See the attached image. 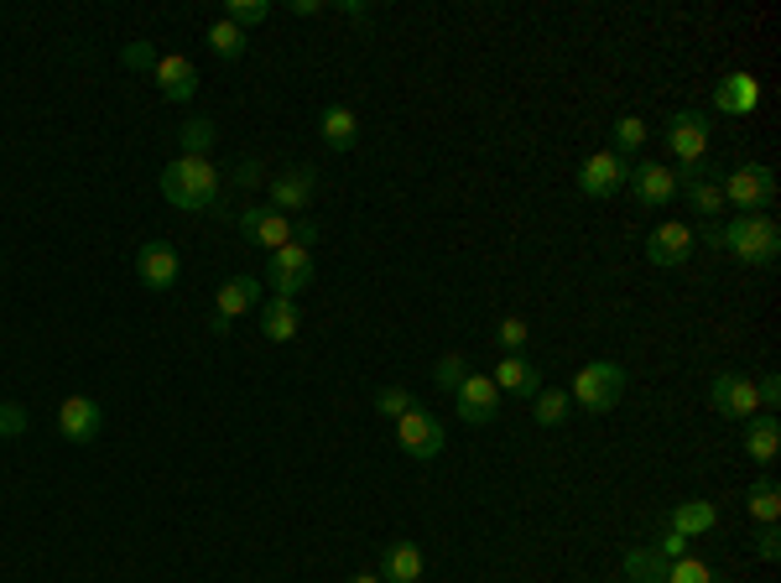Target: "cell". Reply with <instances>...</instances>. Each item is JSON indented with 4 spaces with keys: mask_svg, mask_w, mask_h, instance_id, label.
Here are the masks:
<instances>
[{
    "mask_svg": "<svg viewBox=\"0 0 781 583\" xmlns=\"http://www.w3.org/2000/svg\"><path fill=\"white\" fill-rule=\"evenodd\" d=\"M641 141H646V121H641V115H620V121H615V146H610V152L630 156Z\"/></svg>",
    "mask_w": 781,
    "mask_h": 583,
    "instance_id": "cell-35",
    "label": "cell"
},
{
    "mask_svg": "<svg viewBox=\"0 0 781 583\" xmlns=\"http://www.w3.org/2000/svg\"><path fill=\"white\" fill-rule=\"evenodd\" d=\"M266 282H272V297H292V303H297V292L313 282V250H303V245H282V250H272V260H266Z\"/></svg>",
    "mask_w": 781,
    "mask_h": 583,
    "instance_id": "cell-8",
    "label": "cell"
},
{
    "mask_svg": "<svg viewBox=\"0 0 781 583\" xmlns=\"http://www.w3.org/2000/svg\"><path fill=\"white\" fill-rule=\"evenodd\" d=\"M755 548H761V558H765V563H777V558H781V526H765Z\"/></svg>",
    "mask_w": 781,
    "mask_h": 583,
    "instance_id": "cell-42",
    "label": "cell"
},
{
    "mask_svg": "<svg viewBox=\"0 0 781 583\" xmlns=\"http://www.w3.org/2000/svg\"><path fill=\"white\" fill-rule=\"evenodd\" d=\"M396 443H402V453H412V459H438L443 443H448V432H443V422L433 412L412 407V412L396 417Z\"/></svg>",
    "mask_w": 781,
    "mask_h": 583,
    "instance_id": "cell-6",
    "label": "cell"
},
{
    "mask_svg": "<svg viewBox=\"0 0 781 583\" xmlns=\"http://www.w3.org/2000/svg\"><path fill=\"white\" fill-rule=\"evenodd\" d=\"M626 579L630 583H667V558L657 548H630L626 552Z\"/></svg>",
    "mask_w": 781,
    "mask_h": 583,
    "instance_id": "cell-27",
    "label": "cell"
},
{
    "mask_svg": "<svg viewBox=\"0 0 781 583\" xmlns=\"http://www.w3.org/2000/svg\"><path fill=\"white\" fill-rule=\"evenodd\" d=\"M495 344H500L506 355H521V349L531 344V324L521 318V313H506V318L495 324Z\"/></svg>",
    "mask_w": 781,
    "mask_h": 583,
    "instance_id": "cell-30",
    "label": "cell"
},
{
    "mask_svg": "<svg viewBox=\"0 0 781 583\" xmlns=\"http://www.w3.org/2000/svg\"><path fill=\"white\" fill-rule=\"evenodd\" d=\"M349 583H386V579H375V573H355Z\"/></svg>",
    "mask_w": 781,
    "mask_h": 583,
    "instance_id": "cell-44",
    "label": "cell"
},
{
    "mask_svg": "<svg viewBox=\"0 0 781 583\" xmlns=\"http://www.w3.org/2000/svg\"><path fill=\"white\" fill-rule=\"evenodd\" d=\"M713 526H719V505L713 500H678L672 511H667V532H678V536H709Z\"/></svg>",
    "mask_w": 781,
    "mask_h": 583,
    "instance_id": "cell-21",
    "label": "cell"
},
{
    "mask_svg": "<svg viewBox=\"0 0 781 583\" xmlns=\"http://www.w3.org/2000/svg\"><path fill=\"white\" fill-rule=\"evenodd\" d=\"M746 453L750 463H761V469H771L781 453V422L777 417H750L746 422Z\"/></svg>",
    "mask_w": 781,
    "mask_h": 583,
    "instance_id": "cell-22",
    "label": "cell"
},
{
    "mask_svg": "<svg viewBox=\"0 0 781 583\" xmlns=\"http://www.w3.org/2000/svg\"><path fill=\"white\" fill-rule=\"evenodd\" d=\"M255 297H261V282H255V276H230V282L214 292V334H224L240 313H251Z\"/></svg>",
    "mask_w": 781,
    "mask_h": 583,
    "instance_id": "cell-17",
    "label": "cell"
},
{
    "mask_svg": "<svg viewBox=\"0 0 781 583\" xmlns=\"http://www.w3.org/2000/svg\"><path fill=\"white\" fill-rule=\"evenodd\" d=\"M266 17H272V0H230V6H224V21H235L240 32L261 27Z\"/></svg>",
    "mask_w": 781,
    "mask_h": 583,
    "instance_id": "cell-32",
    "label": "cell"
},
{
    "mask_svg": "<svg viewBox=\"0 0 781 583\" xmlns=\"http://www.w3.org/2000/svg\"><path fill=\"white\" fill-rule=\"evenodd\" d=\"M719 245L730 250L734 260L746 266H771L781 256V224L771 214H734L724 229H719Z\"/></svg>",
    "mask_w": 781,
    "mask_h": 583,
    "instance_id": "cell-2",
    "label": "cell"
},
{
    "mask_svg": "<svg viewBox=\"0 0 781 583\" xmlns=\"http://www.w3.org/2000/svg\"><path fill=\"white\" fill-rule=\"evenodd\" d=\"M709 401H713V412H719V417H734V422H750V417H761V391H755V380H750V376H734V370L713 376Z\"/></svg>",
    "mask_w": 781,
    "mask_h": 583,
    "instance_id": "cell-7",
    "label": "cell"
},
{
    "mask_svg": "<svg viewBox=\"0 0 781 583\" xmlns=\"http://www.w3.org/2000/svg\"><path fill=\"white\" fill-rule=\"evenodd\" d=\"M755 104H761V79L755 73L734 69L713 84V110L719 115H755Z\"/></svg>",
    "mask_w": 781,
    "mask_h": 583,
    "instance_id": "cell-14",
    "label": "cell"
},
{
    "mask_svg": "<svg viewBox=\"0 0 781 583\" xmlns=\"http://www.w3.org/2000/svg\"><path fill=\"white\" fill-rule=\"evenodd\" d=\"M292 245H303V250H307V245H318V224H313V219H292Z\"/></svg>",
    "mask_w": 781,
    "mask_h": 583,
    "instance_id": "cell-43",
    "label": "cell"
},
{
    "mask_svg": "<svg viewBox=\"0 0 781 583\" xmlns=\"http://www.w3.org/2000/svg\"><path fill=\"white\" fill-rule=\"evenodd\" d=\"M423 567H427V558H423L417 542H390V548H386V573H381V579H386V583H417V579H423Z\"/></svg>",
    "mask_w": 781,
    "mask_h": 583,
    "instance_id": "cell-25",
    "label": "cell"
},
{
    "mask_svg": "<svg viewBox=\"0 0 781 583\" xmlns=\"http://www.w3.org/2000/svg\"><path fill=\"white\" fill-rule=\"evenodd\" d=\"M240 235L261 250H282L292 245V214H276V208H245L240 214Z\"/></svg>",
    "mask_w": 781,
    "mask_h": 583,
    "instance_id": "cell-15",
    "label": "cell"
},
{
    "mask_svg": "<svg viewBox=\"0 0 781 583\" xmlns=\"http://www.w3.org/2000/svg\"><path fill=\"white\" fill-rule=\"evenodd\" d=\"M125 63H131V69H156V52L146 48V42H131V48H125Z\"/></svg>",
    "mask_w": 781,
    "mask_h": 583,
    "instance_id": "cell-41",
    "label": "cell"
},
{
    "mask_svg": "<svg viewBox=\"0 0 781 583\" xmlns=\"http://www.w3.org/2000/svg\"><path fill=\"white\" fill-rule=\"evenodd\" d=\"M209 48L220 52L224 63H235V58H245V48H251V32H240L235 21H214V27H209Z\"/></svg>",
    "mask_w": 781,
    "mask_h": 583,
    "instance_id": "cell-28",
    "label": "cell"
},
{
    "mask_svg": "<svg viewBox=\"0 0 781 583\" xmlns=\"http://www.w3.org/2000/svg\"><path fill=\"white\" fill-rule=\"evenodd\" d=\"M667 152L678 156L682 167H703V156H709V115L678 110V115L667 121Z\"/></svg>",
    "mask_w": 781,
    "mask_h": 583,
    "instance_id": "cell-5",
    "label": "cell"
},
{
    "mask_svg": "<svg viewBox=\"0 0 781 583\" xmlns=\"http://www.w3.org/2000/svg\"><path fill=\"white\" fill-rule=\"evenodd\" d=\"M667 583H724V573L703 558H678V563H667Z\"/></svg>",
    "mask_w": 781,
    "mask_h": 583,
    "instance_id": "cell-31",
    "label": "cell"
},
{
    "mask_svg": "<svg viewBox=\"0 0 781 583\" xmlns=\"http://www.w3.org/2000/svg\"><path fill=\"white\" fill-rule=\"evenodd\" d=\"M230 177H235V188H261V183H266V172H261V162H255V156H240Z\"/></svg>",
    "mask_w": 781,
    "mask_h": 583,
    "instance_id": "cell-38",
    "label": "cell"
},
{
    "mask_svg": "<svg viewBox=\"0 0 781 583\" xmlns=\"http://www.w3.org/2000/svg\"><path fill=\"white\" fill-rule=\"evenodd\" d=\"M297 328H303L297 303H292V297H266V308H261V334H266L272 344H292L297 339Z\"/></svg>",
    "mask_w": 781,
    "mask_h": 583,
    "instance_id": "cell-23",
    "label": "cell"
},
{
    "mask_svg": "<svg viewBox=\"0 0 781 583\" xmlns=\"http://www.w3.org/2000/svg\"><path fill=\"white\" fill-rule=\"evenodd\" d=\"M156 188L168 193V204L183 208V214H209L220 204V167L209 156H178V162L162 167Z\"/></svg>",
    "mask_w": 781,
    "mask_h": 583,
    "instance_id": "cell-1",
    "label": "cell"
},
{
    "mask_svg": "<svg viewBox=\"0 0 781 583\" xmlns=\"http://www.w3.org/2000/svg\"><path fill=\"white\" fill-rule=\"evenodd\" d=\"M626 396V365L615 360H589L568 386V401H578L584 412H615Z\"/></svg>",
    "mask_w": 781,
    "mask_h": 583,
    "instance_id": "cell-3",
    "label": "cell"
},
{
    "mask_svg": "<svg viewBox=\"0 0 781 583\" xmlns=\"http://www.w3.org/2000/svg\"><path fill=\"white\" fill-rule=\"evenodd\" d=\"M214 121H187L183 131H178V141H183V156H209V146H214Z\"/></svg>",
    "mask_w": 781,
    "mask_h": 583,
    "instance_id": "cell-33",
    "label": "cell"
},
{
    "mask_svg": "<svg viewBox=\"0 0 781 583\" xmlns=\"http://www.w3.org/2000/svg\"><path fill=\"white\" fill-rule=\"evenodd\" d=\"M755 391H761V407H765V412H777V407H781V380H777V376L755 380Z\"/></svg>",
    "mask_w": 781,
    "mask_h": 583,
    "instance_id": "cell-40",
    "label": "cell"
},
{
    "mask_svg": "<svg viewBox=\"0 0 781 583\" xmlns=\"http://www.w3.org/2000/svg\"><path fill=\"white\" fill-rule=\"evenodd\" d=\"M651 548L662 552L667 563H678V558H688V536H678V532H662V536H657V542H651Z\"/></svg>",
    "mask_w": 781,
    "mask_h": 583,
    "instance_id": "cell-39",
    "label": "cell"
},
{
    "mask_svg": "<svg viewBox=\"0 0 781 583\" xmlns=\"http://www.w3.org/2000/svg\"><path fill=\"white\" fill-rule=\"evenodd\" d=\"M412 407H417V401H412L407 386H381V391H375V412L381 417H402V412H412Z\"/></svg>",
    "mask_w": 781,
    "mask_h": 583,
    "instance_id": "cell-36",
    "label": "cell"
},
{
    "mask_svg": "<svg viewBox=\"0 0 781 583\" xmlns=\"http://www.w3.org/2000/svg\"><path fill=\"white\" fill-rule=\"evenodd\" d=\"M693 245H698V235L688 229V224L662 219L651 235H646V260H651V266H682V260L693 256Z\"/></svg>",
    "mask_w": 781,
    "mask_h": 583,
    "instance_id": "cell-11",
    "label": "cell"
},
{
    "mask_svg": "<svg viewBox=\"0 0 781 583\" xmlns=\"http://www.w3.org/2000/svg\"><path fill=\"white\" fill-rule=\"evenodd\" d=\"M630 188H636L641 204L662 208L678 198V167H667V162H636V167H630Z\"/></svg>",
    "mask_w": 781,
    "mask_h": 583,
    "instance_id": "cell-16",
    "label": "cell"
},
{
    "mask_svg": "<svg viewBox=\"0 0 781 583\" xmlns=\"http://www.w3.org/2000/svg\"><path fill=\"white\" fill-rule=\"evenodd\" d=\"M318 131L334 152H349V146L359 141V115L349 110V104H328V110L318 115Z\"/></svg>",
    "mask_w": 781,
    "mask_h": 583,
    "instance_id": "cell-24",
    "label": "cell"
},
{
    "mask_svg": "<svg viewBox=\"0 0 781 583\" xmlns=\"http://www.w3.org/2000/svg\"><path fill=\"white\" fill-rule=\"evenodd\" d=\"M136 276L152 292H172L178 287V276H183V260H178V250H172L168 241H146L136 250Z\"/></svg>",
    "mask_w": 781,
    "mask_h": 583,
    "instance_id": "cell-13",
    "label": "cell"
},
{
    "mask_svg": "<svg viewBox=\"0 0 781 583\" xmlns=\"http://www.w3.org/2000/svg\"><path fill=\"white\" fill-rule=\"evenodd\" d=\"M313 188H318V172H313V167H287L282 177H272L276 214H287V208H292V219H297V214L313 204Z\"/></svg>",
    "mask_w": 781,
    "mask_h": 583,
    "instance_id": "cell-19",
    "label": "cell"
},
{
    "mask_svg": "<svg viewBox=\"0 0 781 583\" xmlns=\"http://www.w3.org/2000/svg\"><path fill=\"white\" fill-rule=\"evenodd\" d=\"M104 428V407L94 396H63L58 401V432L69 438V443H94Z\"/></svg>",
    "mask_w": 781,
    "mask_h": 583,
    "instance_id": "cell-10",
    "label": "cell"
},
{
    "mask_svg": "<svg viewBox=\"0 0 781 583\" xmlns=\"http://www.w3.org/2000/svg\"><path fill=\"white\" fill-rule=\"evenodd\" d=\"M568 407H574L568 391H552V386H542V391L531 396V417H537L542 428H562V422H568Z\"/></svg>",
    "mask_w": 781,
    "mask_h": 583,
    "instance_id": "cell-29",
    "label": "cell"
},
{
    "mask_svg": "<svg viewBox=\"0 0 781 583\" xmlns=\"http://www.w3.org/2000/svg\"><path fill=\"white\" fill-rule=\"evenodd\" d=\"M454 401H459V417L469 422V428H485V422H495L500 417V391H495L490 376H464V386L454 391Z\"/></svg>",
    "mask_w": 781,
    "mask_h": 583,
    "instance_id": "cell-12",
    "label": "cell"
},
{
    "mask_svg": "<svg viewBox=\"0 0 781 583\" xmlns=\"http://www.w3.org/2000/svg\"><path fill=\"white\" fill-rule=\"evenodd\" d=\"M17 432H27V407L0 401V438H17Z\"/></svg>",
    "mask_w": 781,
    "mask_h": 583,
    "instance_id": "cell-37",
    "label": "cell"
},
{
    "mask_svg": "<svg viewBox=\"0 0 781 583\" xmlns=\"http://www.w3.org/2000/svg\"><path fill=\"white\" fill-rule=\"evenodd\" d=\"M152 79H156V89H162L172 104H183V100H193V94H199V69H193V58H183V52L156 58Z\"/></svg>",
    "mask_w": 781,
    "mask_h": 583,
    "instance_id": "cell-18",
    "label": "cell"
},
{
    "mask_svg": "<svg viewBox=\"0 0 781 583\" xmlns=\"http://www.w3.org/2000/svg\"><path fill=\"white\" fill-rule=\"evenodd\" d=\"M495 391H510V396H537L542 391V365L527 360V355H500V365H495Z\"/></svg>",
    "mask_w": 781,
    "mask_h": 583,
    "instance_id": "cell-20",
    "label": "cell"
},
{
    "mask_svg": "<svg viewBox=\"0 0 781 583\" xmlns=\"http://www.w3.org/2000/svg\"><path fill=\"white\" fill-rule=\"evenodd\" d=\"M746 511L755 515L761 526H777V521H781V484L771 480V474H765V480H755L746 490Z\"/></svg>",
    "mask_w": 781,
    "mask_h": 583,
    "instance_id": "cell-26",
    "label": "cell"
},
{
    "mask_svg": "<svg viewBox=\"0 0 781 583\" xmlns=\"http://www.w3.org/2000/svg\"><path fill=\"white\" fill-rule=\"evenodd\" d=\"M464 376H469V360H464V355H443L438 365H433V380H438V391H459L464 386Z\"/></svg>",
    "mask_w": 781,
    "mask_h": 583,
    "instance_id": "cell-34",
    "label": "cell"
},
{
    "mask_svg": "<svg viewBox=\"0 0 781 583\" xmlns=\"http://www.w3.org/2000/svg\"><path fill=\"white\" fill-rule=\"evenodd\" d=\"M630 177V162L620 152H595L584 167H578V193L584 198H615V193L626 188Z\"/></svg>",
    "mask_w": 781,
    "mask_h": 583,
    "instance_id": "cell-9",
    "label": "cell"
},
{
    "mask_svg": "<svg viewBox=\"0 0 781 583\" xmlns=\"http://www.w3.org/2000/svg\"><path fill=\"white\" fill-rule=\"evenodd\" d=\"M724 188V208H740V214H765L771 198H777V172L761 167V162H740V167L719 183Z\"/></svg>",
    "mask_w": 781,
    "mask_h": 583,
    "instance_id": "cell-4",
    "label": "cell"
}]
</instances>
